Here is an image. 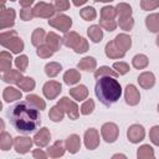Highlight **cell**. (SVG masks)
<instances>
[{
  "label": "cell",
  "mask_w": 159,
  "mask_h": 159,
  "mask_svg": "<svg viewBox=\"0 0 159 159\" xmlns=\"http://www.w3.org/2000/svg\"><path fill=\"white\" fill-rule=\"evenodd\" d=\"M92 108H93V102H92V101H88V102L82 107V113H84V114L91 113V112H92Z\"/></svg>",
  "instance_id": "6"
},
{
  "label": "cell",
  "mask_w": 159,
  "mask_h": 159,
  "mask_svg": "<svg viewBox=\"0 0 159 159\" xmlns=\"http://www.w3.org/2000/svg\"><path fill=\"white\" fill-rule=\"evenodd\" d=\"M9 123L21 134H31L37 130L41 124L40 112L30 101H20L14 103L6 112Z\"/></svg>",
  "instance_id": "1"
},
{
  "label": "cell",
  "mask_w": 159,
  "mask_h": 159,
  "mask_svg": "<svg viewBox=\"0 0 159 159\" xmlns=\"http://www.w3.org/2000/svg\"><path fill=\"white\" fill-rule=\"evenodd\" d=\"M56 4H57V7H60V9H66L67 7L66 0H56Z\"/></svg>",
  "instance_id": "9"
},
{
  "label": "cell",
  "mask_w": 159,
  "mask_h": 159,
  "mask_svg": "<svg viewBox=\"0 0 159 159\" xmlns=\"http://www.w3.org/2000/svg\"><path fill=\"white\" fill-rule=\"evenodd\" d=\"M16 65H17L20 68H24V67L26 66V57H25V56L19 57V58H17V61H16Z\"/></svg>",
  "instance_id": "7"
},
{
  "label": "cell",
  "mask_w": 159,
  "mask_h": 159,
  "mask_svg": "<svg viewBox=\"0 0 159 159\" xmlns=\"http://www.w3.org/2000/svg\"><path fill=\"white\" fill-rule=\"evenodd\" d=\"M114 67H116V68H122V70H120V73H125V72L128 71V67H127L125 65H122V63H116Z\"/></svg>",
  "instance_id": "8"
},
{
  "label": "cell",
  "mask_w": 159,
  "mask_h": 159,
  "mask_svg": "<svg viewBox=\"0 0 159 159\" xmlns=\"http://www.w3.org/2000/svg\"><path fill=\"white\" fill-rule=\"evenodd\" d=\"M88 35L92 37V40L94 42H98L102 39V31L97 26H92L91 29H88Z\"/></svg>",
  "instance_id": "4"
},
{
  "label": "cell",
  "mask_w": 159,
  "mask_h": 159,
  "mask_svg": "<svg viewBox=\"0 0 159 159\" xmlns=\"http://www.w3.org/2000/svg\"><path fill=\"white\" fill-rule=\"evenodd\" d=\"M94 93L101 103H103L106 107H109L119 99L122 94V88L114 76L109 77L108 75H106L97 77Z\"/></svg>",
  "instance_id": "2"
},
{
  "label": "cell",
  "mask_w": 159,
  "mask_h": 159,
  "mask_svg": "<svg viewBox=\"0 0 159 159\" xmlns=\"http://www.w3.org/2000/svg\"><path fill=\"white\" fill-rule=\"evenodd\" d=\"M125 98H127V102L130 103V104H134L137 103L138 101V94L135 92V88L133 86H127V93H125Z\"/></svg>",
  "instance_id": "3"
},
{
  "label": "cell",
  "mask_w": 159,
  "mask_h": 159,
  "mask_svg": "<svg viewBox=\"0 0 159 159\" xmlns=\"http://www.w3.org/2000/svg\"><path fill=\"white\" fill-rule=\"evenodd\" d=\"M80 80V76L75 72V71H70V72H67L66 75H65V82L66 83H75V82H77Z\"/></svg>",
  "instance_id": "5"
}]
</instances>
